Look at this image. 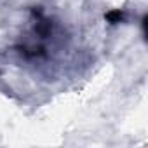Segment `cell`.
Here are the masks:
<instances>
[{
    "mask_svg": "<svg viewBox=\"0 0 148 148\" xmlns=\"http://www.w3.org/2000/svg\"><path fill=\"white\" fill-rule=\"evenodd\" d=\"M124 18H125V14H124V11H120V9H113V11H108V12L105 14V19H106L110 25L122 23Z\"/></svg>",
    "mask_w": 148,
    "mask_h": 148,
    "instance_id": "cell-1",
    "label": "cell"
}]
</instances>
